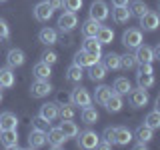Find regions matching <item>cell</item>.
Masks as SVG:
<instances>
[{"label":"cell","mask_w":160,"mask_h":150,"mask_svg":"<svg viewBox=\"0 0 160 150\" xmlns=\"http://www.w3.org/2000/svg\"><path fill=\"white\" fill-rule=\"evenodd\" d=\"M90 102H92V96H90V92L86 88L78 86V88H74L72 92H70V104H72V106L84 108V106H88Z\"/></svg>","instance_id":"cell-1"},{"label":"cell","mask_w":160,"mask_h":150,"mask_svg":"<svg viewBox=\"0 0 160 150\" xmlns=\"http://www.w3.org/2000/svg\"><path fill=\"white\" fill-rule=\"evenodd\" d=\"M122 44H124L128 50H134L136 46H140V44H142V30H138V28H128L126 32L122 34Z\"/></svg>","instance_id":"cell-2"},{"label":"cell","mask_w":160,"mask_h":150,"mask_svg":"<svg viewBox=\"0 0 160 150\" xmlns=\"http://www.w3.org/2000/svg\"><path fill=\"white\" fill-rule=\"evenodd\" d=\"M76 26H78L76 12H70V10H66V12L60 14V18H58V28H60V32H72Z\"/></svg>","instance_id":"cell-3"},{"label":"cell","mask_w":160,"mask_h":150,"mask_svg":"<svg viewBox=\"0 0 160 150\" xmlns=\"http://www.w3.org/2000/svg\"><path fill=\"white\" fill-rule=\"evenodd\" d=\"M76 136H78V146L80 148H86V150L96 148V144H98V140H100V136L94 132V130H84V132H78Z\"/></svg>","instance_id":"cell-4"},{"label":"cell","mask_w":160,"mask_h":150,"mask_svg":"<svg viewBox=\"0 0 160 150\" xmlns=\"http://www.w3.org/2000/svg\"><path fill=\"white\" fill-rule=\"evenodd\" d=\"M88 14H90V18L98 20V22H102V20H106V18L110 16L108 6H106V2H104V0H94V2L90 4Z\"/></svg>","instance_id":"cell-5"},{"label":"cell","mask_w":160,"mask_h":150,"mask_svg":"<svg viewBox=\"0 0 160 150\" xmlns=\"http://www.w3.org/2000/svg\"><path fill=\"white\" fill-rule=\"evenodd\" d=\"M158 24H160V18L152 10H146V12L140 16V28H142L144 32H154V30L158 28Z\"/></svg>","instance_id":"cell-6"},{"label":"cell","mask_w":160,"mask_h":150,"mask_svg":"<svg viewBox=\"0 0 160 150\" xmlns=\"http://www.w3.org/2000/svg\"><path fill=\"white\" fill-rule=\"evenodd\" d=\"M46 142H48L50 148L58 150V148L64 146V142H66V136L62 134V130H60V128H48V130H46Z\"/></svg>","instance_id":"cell-7"},{"label":"cell","mask_w":160,"mask_h":150,"mask_svg":"<svg viewBox=\"0 0 160 150\" xmlns=\"http://www.w3.org/2000/svg\"><path fill=\"white\" fill-rule=\"evenodd\" d=\"M128 98H130V104L134 108H142L148 104V92H146V88H140V86L136 90H130Z\"/></svg>","instance_id":"cell-8"},{"label":"cell","mask_w":160,"mask_h":150,"mask_svg":"<svg viewBox=\"0 0 160 150\" xmlns=\"http://www.w3.org/2000/svg\"><path fill=\"white\" fill-rule=\"evenodd\" d=\"M52 92V86H50L48 80H34L32 86H30V94L32 98H44Z\"/></svg>","instance_id":"cell-9"},{"label":"cell","mask_w":160,"mask_h":150,"mask_svg":"<svg viewBox=\"0 0 160 150\" xmlns=\"http://www.w3.org/2000/svg\"><path fill=\"white\" fill-rule=\"evenodd\" d=\"M0 144L4 148H18V132L16 128L0 130Z\"/></svg>","instance_id":"cell-10"},{"label":"cell","mask_w":160,"mask_h":150,"mask_svg":"<svg viewBox=\"0 0 160 150\" xmlns=\"http://www.w3.org/2000/svg\"><path fill=\"white\" fill-rule=\"evenodd\" d=\"M134 58H136V64H152L154 56H152V48L146 46V44H140V46L134 48Z\"/></svg>","instance_id":"cell-11"},{"label":"cell","mask_w":160,"mask_h":150,"mask_svg":"<svg viewBox=\"0 0 160 150\" xmlns=\"http://www.w3.org/2000/svg\"><path fill=\"white\" fill-rule=\"evenodd\" d=\"M54 10L48 6V2L44 0V2H38L36 6H34V18L38 20V22H48L50 18H52Z\"/></svg>","instance_id":"cell-12"},{"label":"cell","mask_w":160,"mask_h":150,"mask_svg":"<svg viewBox=\"0 0 160 150\" xmlns=\"http://www.w3.org/2000/svg\"><path fill=\"white\" fill-rule=\"evenodd\" d=\"M6 62H8L10 68H18L26 62V56H24V52L20 48H10L8 54H6Z\"/></svg>","instance_id":"cell-13"},{"label":"cell","mask_w":160,"mask_h":150,"mask_svg":"<svg viewBox=\"0 0 160 150\" xmlns=\"http://www.w3.org/2000/svg\"><path fill=\"white\" fill-rule=\"evenodd\" d=\"M38 116H42L44 120H48V122H54V120L58 118V104L56 102H46L42 104L38 110Z\"/></svg>","instance_id":"cell-14"},{"label":"cell","mask_w":160,"mask_h":150,"mask_svg":"<svg viewBox=\"0 0 160 150\" xmlns=\"http://www.w3.org/2000/svg\"><path fill=\"white\" fill-rule=\"evenodd\" d=\"M88 78L92 82H100V80L106 78V66L102 62H94L88 66Z\"/></svg>","instance_id":"cell-15"},{"label":"cell","mask_w":160,"mask_h":150,"mask_svg":"<svg viewBox=\"0 0 160 150\" xmlns=\"http://www.w3.org/2000/svg\"><path fill=\"white\" fill-rule=\"evenodd\" d=\"M38 40H40L42 44H46V46H52V44L58 42V32H56L54 28H50V26H44V28L38 32Z\"/></svg>","instance_id":"cell-16"},{"label":"cell","mask_w":160,"mask_h":150,"mask_svg":"<svg viewBox=\"0 0 160 150\" xmlns=\"http://www.w3.org/2000/svg\"><path fill=\"white\" fill-rule=\"evenodd\" d=\"M82 50L88 54H94V56H100L102 54V44L96 40V36H86L82 42Z\"/></svg>","instance_id":"cell-17"},{"label":"cell","mask_w":160,"mask_h":150,"mask_svg":"<svg viewBox=\"0 0 160 150\" xmlns=\"http://www.w3.org/2000/svg\"><path fill=\"white\" fill-rule=\"evenodd\" d=\"M46 144V132L32 128V132L28 134V146L30 148H42Z\"/></svg>","instance_id":"cell-18"},{"label":"cell","mask_w":160,"mask_h":150,"mask_svg":"<svg viewBox=\"0 0 160 150\" xmlns=\"http://www.w3.org/2000/svg\"><path fill=\"white\" fill-rule=\"evenodd\" d=\"M132 140V132L126 126H118L114 128V144H120V146H126Z\"/></svg>","instance_id":"cell-19"},{"label":"cell","mask_w":160,"mask_h":150,"mask_svg":"<svg viewBox=\"0 0 160 150\" xmlns=\"http://www.w3.org/2000/svg\"><path fill=\"white\" fill-rule=\"evenodd\" d=\"M130 18H132V14H130L128 6H114V10H112V20L116 24H126Z\"/></svg>","instance_id":"cell-20"},{"label":"cell","mask_w":160,"mask_h":150,"mask_svg":"<svg viewBox=\"0 0 160 150\" xmlns=\"http://www.w3.org/2000/svg\"><path fill=\"white\" fill-rule=\"evenodd\" d=\"M100 56H94V54H88L84 52V50H80V52H76V56H74V64H78V66H90V64L98 62Z\"/></svg>","instance_id":"cell-21"},{"label":"cell","mask_w":160,"mask_h":150,"mask_svg":"<svg viewBox=\"0 0 160 150\" xmlns=\"http://www.w3.org/2000/svg\"><path fill=\"white\" fill-rule=\"evenodd\" d=\"M80 116H82V122H84V124L92 126V124H96V122H98V110L88 104V106H84V108H82Z\"/></svg>","instance_id":"cell-22"},{"label":"cell","mask_w":160,"mask_h":150,"mask_svg":"<svg viewBox=\"0 0 160 150\" xmlns=\"http://www.w3.org/2000/svg\"><path fill=\"white\" fill-rule=\"evenodd\" d=\"M32 74H34V78H36V80H48L50 76H52L50 64H46V62H38V64H34Z\"/></svg>","instance_id":"cell-23"},{"label":"cell","mask_w":160,"mask_h":150,"mask_svg":"<svg viewBox=\"0 0 160 150\" xmlns=\"http://www.w3.org/2000/svg\"><path fill=\"white\" fill-rule=\"evenodd\" d=\"M14 86V72L10 66L0 68V88H12Z\"/></svg>","instance_id":"cell-24"},{"label":"cell","mask_w":160,"mask_h":150,"mask_svg":"<svg viewBox=\"0 0 160 150\" xmlns=\"http://www.w3.org/2000/svg\"><path fill=\"white\" fill-rule=\"evenodd\" d=\"M58 128L62 130V134L66 136V140H68V138H76V134L80 132L78 126H76V122H72V120H62Z\"/></svg>","instance_id":"cell-25"},{"label":"cell","mask_w":160,"mask_h":150,"mask_svg":"<svg viewBox=\"0 0 160 150\" xmlns=\"http://www.w3.org/2000/svg\"><path fill=\"white\" fill-rule=\"evenodd\" d=\"M16 126H18L16 114H12V112H2L0 114V128L2 130H10V128H16Z\"/></svg>","instance_id":"cell-26"},{"label":"cell","mask_w":160,"mask_h":150,"mask_svg":"<svg viewBox=\"0 0 160 150\" xmlns=\"http://www.w3.org/2000/svg\"><path fill=\"white\" fill-rule=\"evenodd\" d=\"M96 40L102 44V46H104V44H110L114 40V30L100 24V28H98V32H96Z\"/></svg>","instance_id":"cell-27"},{"label":"cell","mask_w":160,"mask_h":150,"mask_svg":"<svg viewBox=\"0 0 160 150\" xmlns=\"http://www.w3.org/2000/svg\"><path fill=\"white\" fill-rule=\"evenodd\" d=\"M102 106H106L108 112H120V110H122V96L116 94V92H112V96H110Z\"/></svg>","instance_id":"cell-28"},{"label":"cell","mask_w":160,"mask_h":150,"mask_svg":"<svg viewBox=\"0 0 160 150\" xmlns=\"http://www.w3.org/2000/svg\"><path fill=\"white\" fill-rule=\"evenodd\" d=\"M112 90L116 94H120V96H124V94H128L130 90H132V84H130V80L128 78H116L114 80V86H112Z\"/></svg>","instance_id":"cell-29"},{"label":"cell","mask_w":160,"mask_h":150,"mask_svg":"<svg viewBox=\"0 0 160 150\" xmlns=\"http://www.w3.org/2000/svg\"><path fill=\"white\" fill-rule=\"evenodd\" d=\"M98 28H100L98 20H94V18L84 20V22H82V34H84V38H86V36H96Z\"/></svg>","instance_id":"cell-30"},{"label":"cell","mask_w":160,"mask_h":150,"mask_svg":"<svg viewBox=\"0 0 160 150\" xmlns=\"http://www.w3.org/2000/svg\"><path fill=\"white\" fill-rule=\"evenodd\" d=\"M112 86H106V84H102V86H98L96 88V92H94V100H96L98 104H104L106 100L112 96Z\"/></svg>","instance_id":"cell-31"},{"label":"cell","mask_w":160,"mask_h":150,"mask_svg":"<svg viewBox=\"0 0 160 150\" xmlns=\"http://www.w3.org/2000/svg\"><path fill=\"white\" fill-rule=\"evenodd\" d=\"M136 80H138V86L140 88H152L154 86V72H138L136 74Z\"/></svg>","instance_id":"cell-32"},{"label":"cell","mask_w":160,"mask_h":150,"mask_svg":"<svg viewBox=\"0 0 160 150\" xmlns=\"http://www.w3.org/2000/svg\"><path fill=\"white\" fill-rule=\"evenodd\" d=\"M84 76V72H82V66H78V64H70L68 70H66V78L70 80V82H80Z\"/></svg>","instance_id":"cell-33"},{"label":"cell","mask_w":160,"mask_h":150,"mask_svg":"<svg viewBox=\"0 0 160 150\" xmlns=\"http://www.w3.org/2000/svg\"><path fill=\"white\" fill-rule=\"evenodd\" d=\"M104 66H106V70H118L120 68V54L116 52H108L106 56H104Z\"/></svg>","instance_id":"cell-34"},{"label":"cell","mask_w":160,"mask_h":150,"mask_svg":"<svg viewBox=\"0 0 160 150\" xmlns=\"http://www.w3.org/2000/svg\"><path fill=\"white\" fill-rule=\"evenodd\" d=\"M74 114H76V110H74L72 104H58V118L74 120Z\"/></svg>","instance_id":"cell-35"},{"label":"cell","mask_w":160,"mask_h":150,"mask_svg":"<svg viewBox=\"0 0 160 150\" xmlns=\"http://www.w3.org/2000/svg\"><path fill=\"white\" fill-rule=\"evenodd\" d=\"M152 136H154V130L148 128L146 124H142V126L136 128V138L142 140V142H150V140H152Z\"/></svg>","instance_id":"cell-36"},{"label":"cell","mask_w":160,"mask_h":150,"mask_svg":"<svg viewBox=\"0 0 160 150\" xmlns=\"http://www.w3.org/2000/svg\"><path fill=\"white\" fill-rule=\"evenodd\" d=\"M144 124H146L148 128H152V130L160 128V112L158 110H152V112L146 116V120H144Z\"/></svg>","instance_id":"cell-37"},{"label":"cell","mask_w":160,"mask_h":150,"mask_svg":"<svg viewBox=\"0 0 160 150\" xmlns=\"http://www.w3.org/2000/svg\"><path fill=\"white\" fill-rule=\"evenodd\" d=\"M146 10H148V6L142 2V0H134V2L130 4V14H132V16H138L140 18Z\"/></svg>","instance_id":"cell-38"},{"label":"cell","mask_w":160,"mask_h":150,"mask_svg":"<svg viewBox=\"0 0 160 150\" xmlns=\"http://www.w3.org/2000/svg\"><path fill=\"white\" fill-rule=\"evenodd\" d=\"M134 66H136V58H134V54L126 52V54H122V56H120V68L130 70V68H134Z\"/></svg>","instance_id":"cell-39"},{"label":"cell","mask_w":160,"mask_h":150,"mask_svg":"<svg viewBox=\"0 0 160 150\" xmlns=\"http://www.w3.org/2000/svg\"><path fill=\"white\" fill-rule=\"evenodd\" d=\"M32 128H36V130H42V132H46V130L50 128V122H48V120H44L42 116H34V118H32Z\"/></svg>","instance_id":"cell-40"},{"label":"cell","mask_w":160,"mask_h":150,"mask_svg":"<svg viewBox=\"0 0 160 150\" xmlns=\"http://www.w3.org/2000/svg\"><path fill=\"white\" fill-rule=\"evenodd\" d=\"M64 8L70 12H78L82 8V0H64Z\"/></svg>","instance_id":"cell-41"},{"label":"cell","mask_w":160,"mask_h":150,"mask_svg":"<svg viewBox=\"0 0 160 150\" xmlns=\"http://www.w3.org/2000/svg\"><path fill=\"white\" fill-rule=\"evenodd\" d=\"M56 60H58V54L56 52H52V50H48V52H44L42 54V62H46V64H56Z\"/></svg>","instance_id":"cell-42"},{"label":"cell","mask_w":160,"mask_h":150,"mask_svg":"<svg viewBox=\"0 0 160 150\" xmlns=\"http://www.w3.org/2000/svg\"><path fill=\"white\" fill-rule=\"evenodd\" d=\"M8 38H10V28L6 20H0V40H8Z\"/></svg>","instance_id":"cell-43"},{"label":"cell","mask_w":160,"mask_h":150,"mask_svg":"<svg viewBox=\"0 0 160 150\" xmlns=\"http://www.w3.org/2000/svg\"><path fill=\"white\" fill-rule=\"evenodd\" d=\"M102 138L106 140V142H110V144H114V128H112V126L104 128V132H102Z\"/></svg>","instance_id":"cell-44"},{"label":"cell","mask_w":160,"mask_h":150,"mask_svg":"<svg viewBox=\"0 0 160 150\" xmlns=\"http://www.w3.org/2000/svg\"><path fill=\"white\" fill-rule=\"evenodd\" d=\"M48 2V6L52 8V10H60V8H64V0H46Z\"/></svg>","instance_id":"cell-45"},{"label":"cell","mask_w":160,"mask_h":150,"mask_svg":"<svg viewBox=\"0 0 160 150\" xmlns=\"http://www.w3.org/2000/svg\"><path fill=\"white\" fill-rule=\"evenodd\" d=\"M138 72H154V68H152V64H140Z\"/></svg>","instance_id":"cell-46"},{"label":"cell","mask_w":160,"mask_h":150,"mask_svg":"<svg viewBox=\"0 0 160 150\" xmlns=\"http://www.w3.org/2000/svg\"><path fill=\"white\" fill-rule=\"evenodd\" d=\"M128 2H130V0H112L114 6H128Z\"/></svg>","instance_id":"cell-47"},{"label":"cell","mask_w":160,"mask_h":150,"mask_svg":"<svg viewBox=\"0 0 160 150\" xmlns=\"http://www.w3.org/2000/svg\"><path fill=\"white\" fill-rule=\"evenodd\" d=\"M152 56H154V60L160 58V46H154V48H152Z\"/></svg>","instance_id":"cell-48"},{"label":"cell","mask_w":160,"mask_h":150,"mask_svg":"<svg viewBox=\"0 0 160 150\" xmlns=\"http://www.w3.org/2000/svg\"><path fill=\"white\" fill-rule=\"evenodd\" d=\"M0 102H2V90H0Z\"/></svg>","instance_id":"cell-49"},{"label":"cell","mask_w":160,"mask_h":150,"mask_svg":"<svg viewBox=\"0 0 160 150\" xmlns=\"http://www.w3.org/2000/svg\"><path fill=\"white\" fill-rule=\"evenodd\" d=\"M0 2H6V0H0Z\"/></svg>","instance_id":"cell-50"},{"label":"cell","mask_w":160,"mask_h":150,"mask_svg":"<svg viewBox=\"0 0 160 150\" xmlns=\"http://www.w3.org/2000/svg\"><path fill=\"white\" fill-rule=\"evenodd\" d=\"M0 130H2V128H0Z\"/></svg>","instance_id":"cell-51"}]
</instances>
